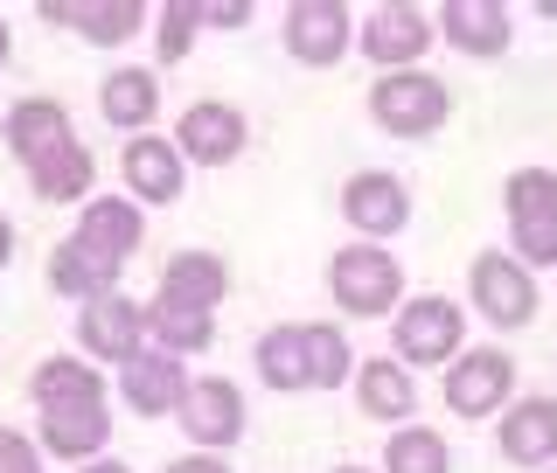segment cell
<instances>
[{
	"label": "cell",
	"mask_w": 557,
	"mask_h": 473,
	"mask_svg": "<svg viewBox=\"0 0 557 473\" xmlns=\"http://www.w3.org/2000/svg\"><path fill=\"white\" fill-rule=\"evenodd\" d=\"M0 473H42L35 466V446L22 439V432H8V425H0Z\"/></svg>",
	"instance_id": "33"
},
{
	"label": "cell",
	"mask_w": 557,
	"mask_h": 473,
	"mask_svg": "<svg viewBox=\"0 0 557 473\" xmlns=\"http://www.w3.org/2000/svg\"><path fill=\"white\" fill-rule=\"evenodd\" d=\"M509 244L530 272H557V216H536V223H509Z\"/></svg>",
	"instance_id": "31"
},
{
	"label": "cell",
	"mask_w": 557,
	"mask_h": 473,
	"mask_svg": "<svg viewBox=\"0 0 557 473\" xmlns=\"http://www.w3.org/2000/svg\"><path fill=\"white\" fill-rule=\"evenodd\" d=\"M202 22H216V28H244V22H251V0H231V8H202Z\"/></svg>",
	"instance_id": "34"
},
{
	"label": "cell",
	"mask_w": 557,
	"mask_h": 473,
	"mask_svg": "<svg viewBox=\"0 0 557 473\" xmlns=\"http://www.w3.org/2000/svg\"><path fill=\"white\" fill-rule=\"evenodd\" d=\"M126 188L139 202H174L182 196V147L161 133H139L126 147Z\"/></svg>",
	"instance_id": "16"
},
{
	"label": "cell",
	"mask_w": 557,
	"mask_h": 473,
	"mask_svg": "<svg viewBox=\"0 0 557 473\" xmlns=\"http://www.w3.org/2000/svg\"><path fill=\"white\" fill-rule=\"evenodd\" d=\"M28 182H35V196H42V202H77L84 188H91V153L70 139V147H57L49 161L28 167Z\"/></svg>",
	"instance_id": "26"
},
{
	"label": "cell",
	"mask_w": 557,
	"mask_h": 473,
	"mask_svg": "<svg viewBox=\"0 0 557 473\" xmlns=\"http://www.w3.org/2000/svg\"><path fill=\"white\" fill-rule=\"evenodd\" d=\"M147 335L161 341V356H202L216 327H209V313L174 307V300H161V292H153V307H147Z\"/></svg>",
	"instance_id": "24"
},
{
	"label": "cell",
	"mask_w": 557,
	"mask_h": 473,
	"mask_svg": "<svg viewBox=\"0 0 557 473\" xmlns=\"http://www.w3.org/2000/svg\"><path fill=\"white\" fill-rule=\"evenodd\" d=\"M335 473H370V466H335Z\"/></svg>",
	"instance_id": "40"
},
{
	"label": "cell",
	"mask_w": 557,
	"mask_h": 473,
	"mask_svg": "<svg viewBox=\"0 0 557 473\" xmlns=\"http://www.w3.org/2000/svg\"><path fill=\"white\" fill-rule=\"evenodd\" d=\"M119 383H126V404L139 418H168V411H182L188 404V390L196 383L182 376V356H161V348H139V356L119 370Z\"/></svg>",
	"instance_id": "11"
},
{
	"label": "cell",
	"mask_w": 557,
	"mask_h": 473,
	"mask_svg": "<svg viewBox=\"0 0 557 473\" xmlns=\"http://www.w3.org/2000/svg\"><path fill=\"white\" fill-rule=\"evenodd\" d=\"M502 209H509V223L557 216V167H516L502 182Z\"/></svg>",
	"instance_id": "28"
},
{
	"label": "cell",
	"mask_w": 557,
	"mask_h": 473,
	"mask_svg": "<svg viewBox=\"0 0 557 473\" xmlns=\"http://www.w3.org/2000/svg\"><path fill=\"white\" fill-rule=\"evenodd\" d=\"M196 22H202L196 0H168V8H161V57H168V63L188 57V35H196Z\"/></svg>",
	"instance_id": "32"
},
{
	"label": "cell",
	"mask_w": 557,
	"mask_h": 473,
	"mask_svg": "<svg viewBox=\"0 0 557 473\" xmlns=\"http://www.w3.org/2000/svg\"><path fill=\"white\" fill-rule=\"evenodd\" d=\"M174 147H182V161H202V167L237 161L244 153V112L237 104H216V98L188 104L182 126H174Z\"/></svg>",
	"instance_id": "9"
},
{
	"label": "cell",
	"mask_w": 557,
	"mask_h": 473,
	"mask_svg": "<svg viewBox=\"0 0 557 473\" xmlns=\"http://www.w3.org/2000/svg\"><path fill=\"white\" fill-rule=\"evenodd\" d=\"M84 473H126V466H119V460H98V466H84Z\"/></svg>",
	"instance_id": "37"
},
{
	"label": "cell",
	"mask_w": 557,
	"mask_h": 473,
	"mask_svg": "<svg viewBox=\"0 0 557 473\" xmlns=\"http://www.w3.org/2000/svg\"><path fill=\"white\" fill-rule=\"evenodd\" d=\"M544 473H557V466H544Z\"/></svg>",
	"instance_id": "41"
},
{
	"label": "cell",
	"mask_w": 557,
	"mask_h": 473,
	"mask_svg": "<svg viewBox=\"0 0 557 473\" xmlns=\"http://www.w3.org/2000/svg\"><path fill=\"white\" fill-rule=\"evenodd\" d=\"M383 466L391 473H453V452L440 432H425V425H397L391 432V446H383Z\"/></svg>",
	"instance_id": "27"
},
{
	"label": "cell",
	"mask_w": 557,
	"mask_h": 473,
	"mask_svg": "<svg viewBox=\"0 0 557 473\" xmlns=\"http://www.w3.org/2000/svg\"><path fill=\"white\" fill-rule=\"evenodd\" d=\"M42 22H77L91 42H126V35L147 22V8H139V0H49Z\"/></svg>",
	"instance_id": "21"
},
{
	"label": "cell",
	"mask_w": 557,
	"mask_h": 473,
	"mask_svg": "<svg viewBox=\"0 0 557 473\" xmlns=\"http://www.w3.org/2000/svg\"><path fill=\"white\" fill-rule=\"evenodd\" d=\"M286 49L293 63L307 70H327L348 57V8L342 0H293L286 8Z\"/></svg>",
	"instance_id": "8"
},
{
	"label": "cell",
	"mask_w": 557,
	"mask_h": 473,
	"mask_svg": "<svg viewBox=\"0 0 557 473\" xmlns=\"http://www.w3.org/2000/svg\"><path fill=\"white\" fill-rule=\"evenodd\" d=\"M467 300L487 327H530L536 321V278L516 251H481L467 272Z\"/></svg>",
	"instance_id": "4"
},
{
	"label": "cell",
	"mask_w": 557,
	"mask_h": 473,
	"mask_svg": "<svg viewBox=\"0 0 557 473\" xmlns=\"http://www.w3.org/2000/svg\"><path fill=\"white\" fill-rule=\"evenodd\" d=\"M258 376H265L272 390H313L307 327H272V335H258Z\"/></svg>",
	"instance_id": "22"
},
{
	"label": "cell",
	"mask_w": 557,
	"mask_h": 473,
	"mask_svg": "<svg viewBox=\"0 0 557 473\" xmlns=\"http://www.w3.org/2000/svg\"><path fill=\"white\" fill-rule=\"evenodd\" d=\"M509 390H516V362L502 356V348H467V356L446 370V404L460 411V418L502 411V404H509Z\"/></svg>",
	"instance_id": "6"
},
{
	"label": "cell",
	"mask_w": 557,
	"mask_h": 473,
	"mask_svg": "<svg viewBox=\"0 0 557 473\" xmlns=\"http://www.w3.org/2000/svg\"><path fill=\"white\" fill-rule=\"evenodd\" d=\"M153 104H161V84H153L147 70H112V77H104V91H98V112L112 119L119 133H133V139L153 119Z\"/></svg>",
	"instance_id": "23"
},
{
	"label": "cell",
	"mask_w": 557,
	"mask_h": 473,
	"mask_svg": "<svg viewBox=\"0 0 557 473\" xmlns=\"http://www.w3.org/2000/svg\"><path fill=\"white\" fill-rule=\"evenodd\" d=\"M231 292V272H223V258H209V251H182V258H168V272H161V300L174 307H196L209 313Z\"/></svg>",
	"instance_id": "20"
},
{
	"label": "cell",
	"mask_w": 557,
	"mask_h": 473,
	"mask_svg": "<svg viewBox=\"0 0 557 473\" xmlns=\"http://www.w3.org/2000/svg\"><path fill=\"white\" fill-rule=\"evenodd\" d=\"M432 22H440V35H446L453 49H467V57H502L509 35H516L502 0H446Z\"/></svg>",
	"instance_id": "12"
},
{
	"label": "cell",
	"mask_w": 557,
	"mask_h": 473,
	"mask_svg": "<svg viewBox=\"0 0 557 473\" xmlns=\"http://www.w3.org/2000/svg\"><path fill=\"white\" fill-rule=\"evenodd\" d=\"M307 356H313V390H335V383H348V370H356V362H348L356 348L327 321H307Z\"/></svg>",
	"instance_id": "30"
},
{
	"label": "cell",
	"mask_w": 557,
	"mask_h": 473,
	"mask_svg": "<svg viewBox=\"0 0 557 473\" xmlns=\"http://www.w3.org/2000/svg\"><path fill=\"white\" fill-rule=\"evenodd\" d=\"M327 292H335L342 313L376 321V313L405 307V265L383 244H348V251H335V265H327Z\"/></svg>",
	"instance_id": "1"
},
{
	"label": "cell",
	"mask_w": 557,
	"mask_h": 473,
	"mask_svg": "<svg viewBox=\"0 0 557 473\" xmlns=\"http://www.w3.org/2000/svg\"><path fill=\"white\" fill-rule=\"evenodd\" d=\"M168 473H231V466L209 460V452H188V460H168Z\"/></svg>",
	"instance_id": "35"
},
{
	"label": "cell",
	"mask_w": 557,
	"mask_h": 473,
	"mask_svg": "<svg viewBox=\"0 0 557 473\" xmlns=\"http://www.w3.org/2000/svg\"><path fill=\"white\" fill-rule=\"evenodd\" d=\"M432 35H440V22H432L425 8H376L370 22H362V57H370L383 77H391V70H418V57L432 49Z\"/></svg>",
	"instance_id": "5"
},
{
	"label": "cell",
	"mask_w": 557,
	"mask_h": 473,
	"mask_svg": "<svg viewBox=\"0 0 557 473\" xmlns=\"http://www.w3.org/2000/svg\"><path fill=\"white\" fill-rule=\"evenodd\" d=\"M35 404H42V411H57V404H104V383H98V370H84V362L49 356L42 370H35Z\"/></svg>",
	"instance_id": "25"
},
{
	"label": "cell",
	"mask_w": 557,
	"mask_h": 473,
	"mask_svg": "<svg viewBox=\"0 0 557 473\" xmlns=\"http://www.w3.org/2000/svg\"><path fill=\"white\" fill-rule=\"evenodd\" d=\"M467 313L446 300V292H425V300L397 307V362L405 370H453L467 356Z\"/></svg>",
	"instance_id": "3"
},
{
	"label": "cell",
	"mask_w": 557,
	"mask_h": 473,
	"mask_svg": "<svg viewBox=\"0 0 557 473\" xmlns=\"http://www.w3.org/2000/svg\"><path fill=\"white\" fill-rule=\"evenodd\" d=\"M182 432L196 446H231V439H244V397H237V383L202 376L196 390H188V404H182Z\"/></svg>",
	"instance_id": "13"
},
{
	"label": "cell",
	"mask_w": 557,
	"mask_h": 473,
	"mask_svg": "<svg viewBox=\"0 0 557 473\" xmlns=\"http://www.w3.org/2000/svg\"><path fill=\"white\" fill-rule=\"evenodd\" d=\"M356 397H362L370 418H383V425H405V418L418 411V383H411L405 362H391V356H376V362L356 370Z\"/></svg>",
	"instance_id": "19"
},
{
	"label": "cell",
	"mask_w": 557,
	"mask_h": 473,
	"mask_svg": "<svg viewBox=\"0 0 557 473\" xmlns=\"http://www.w3.org/2000/svg\"><path fill=\"white\" fill-rule=\"evenodd\" d=\"M502 460L550 466L557 460V397H522L502 411Z\"/></svg>",
	"instance_id": "14"
},
{
	"label": "cell",
	"mask_w": 557,
	"mask_h": 473,
	"mask_svg": "<svg viewBox=\"0 0 557 473\" xmlns=\"http://www.w3.org/2000/svg\"><path fill=\"white\" fill-rule=\"evenodd\" d=\"M342 216H348V231H362V237H397L411 223V188L397 182V174L362 167V174H348V188H342Z\"/></svg>",
	"instance_id": "7"
},
{
	"label": "cell",
	"mask_w": 557,
	"mask_h": 473,
	"mask_svg": "<svg viewBox=\"0 0 557 473\" xmlns=\"http://www.w3.org/2000/svg\"><path fill=\"white\" fill-rule=\"evenodd\" d=\"M8 258H14V223L0 216V265H8Z\"/></svg>",
	"instance_id": "36"
},
{
	"label": "cell",
	"mask_w": 557,
	"mask_h": 473,
	"mask_svg": "<svg viewBox=\"0 0 557 473\" xmlns=\"http://www.w3.org/2000/svg\"><path fill=\"white\" fill-rule=\"evenodd\" d=\"M0 63H8V22H0Z\"/></svg>",
	"instance_id": "38"
},
{
	"label": "cell",
	"mask_w": 557,
	"mask_h": 473,
	"mask_svg": "<svg viewBox=\"0 0 557 473\" xmlns=\"http://www.w3.org/2000/svg\"><path fill=\"white\" fill-rule=\"evenodd\" d=\"M70 244H77V251L91 258L104 278H119V265H126V258L139 251V209L104 196V202L84 209V223H77V237H70Z\"/></svg>",
	"instance_id": "10"
},
{
	"label": "cell",
	"mask_w": 557,
	"mask_h": 473,
	"mask_svg": "<svg viewBox=\"0 0 557 473\" xmlns=\"http://www.w3.org/2000/svg\"><path fill=\"white\" fill-rule=\"evenodd\" d=\"M446 112H453V91H446V77H432V70H391V77L370 84V119L383 133H397V139L440 133Z\"/></svg>",
	"instance_id": "2"
},
{
	"label": "cell",
	"mask_w": 557,
	"mask_h": 473,
	"mask_svg": "<svg viewBox=\"0 0 557 473\" xmlns=\"http://www.w3.org/2000/svg\"><path fill=\"white\" fill-rule=\"evenodd\" d=\"M70 139H77V133H70V112H63L57 98H22V104L8 112V147L22 153L28 167L49 161L57 147H70Z\"/></svg>",
	"instance_id": "17"
},
{
	"label": "cell",
	"mask_w": 557,
	"mask_h": 473,
	"mask_svg": "<svg viewBox=\"0 0 557 473\" xmlns=\"http://www.w3.org/2000/svg\"><path fill=\"white\" fill-rule=\"evenodd\" d=\"M112 439V411L104 404H57L42 411V446L57 460H98V446Z\"/></svg>",
	"instance_id": "18"
},
{
	"label": "cell",
	"mask_w": 557,
	"mask_h": 473,
	"mask_svg": "<svg viewBox=\"0 0 557 473\" xmlns=\"http://www.w3.org/2000/svg\"><path fill=\"white\" fill-rule=\"evenodd\" d=\"M49 286H57L63 300H84V307H91V300L112 292V278H104L91 258L77 251V244H57V258H49Z\"/></svg>",
	"instance_id": "29"
},
{
	"label": "cell",
	"mask_w": 557,
	"mask_h": 473,
	"mask_svg": "<svg viewBox=\"0 0 557 473\" xmlns=\"http://www.w3.org/2000/svg\"><path fill=\"white\" fill-rule=\"evenodd\" d=\"M84 348H91V356H112L119 370H126V362L139 356V335H147V313H139L133 300H119V292H104V300H91L84 307Z\"/></svg>",
	"instance_id": "15"
},
{
	"label": "cell",
	"mask_w": 557,
	"mask_h": 473,
	"mask_svg": "<svg viewBox=\"0 0 557 473\" xmlns=\"http://www.w3.org/2000/svg\"><path fill=\"white\" fill-rule=\"evenodd\" d=\"M544 22H557V0H544Z\"/></svg>",
	"instance_id": "39"
}]
</instances>
